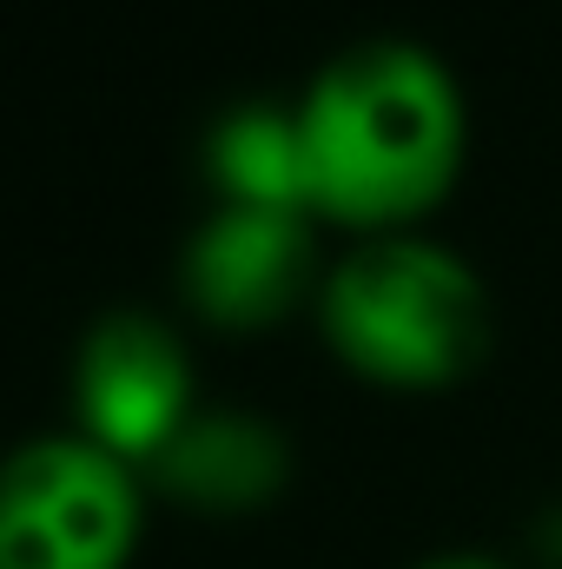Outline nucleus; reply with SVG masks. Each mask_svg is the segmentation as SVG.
Listing matches in <instances>:
<instances>
[{
  "mask_svg": "<svg viewBox=\"0 0 562 569\" xmlns=\"http://www.w3.org/2000/svg\"><path fill=\"white\" fill-rule=\"evenodd\" d=\"M291 107L311 219L358 239L418 232L450 199L470 152L463 87L418 40L344 47Z\"/></svg>",
  "mask_w": 562,
  "mask_h": 569,
  "instance_id": "f257e3e1",
  "label": "nucleus"
},
{
  "mask_svg": "<svg viewBox=\"0 0 562 569\" xmlns=\"http://www.w3.org/2000/svg\"><path fill=\"white\" fill-rule=\"evenodd\" d=\"M318 331L351 378L423 398L483 365L490 291L450 246L418 232L358 239V252L318 279Z\"/></svg>",
  "mask_w": 562,
  "mask_h": 569,
  "instance_id": "f03ea898",
  "label": "nucleus"
},
{
  "mask_svg": "<svg viewBox=\"0 0 562 569\" xmlns=\"http://www.w3.org/2000/svg\"><path fill=\"white\" fill-rule=\"evenodd\" d=\"M145 470L80 430L0 457V569H133L145 543Z\"/></svg>",
  "mask_w": 562,
  "mask_h": 569,
  "instance_id": "7ed1b4c3",
  "label": "nucleus"
},
{
  "mask_svg": "<svg viewBox=\"0 0 562 569\" xmlns=\"http://www.w3.org/2000/svg\"><path fill=\"white\" fill-rule=\"evenodd\" d=\"M199 411L185 338L152 311H107L73 351V430L145 470Z\"/></svg>",
  "mask_w": 562,
  "mask_h": 569,
  "instance_id": "20e7f679",
  "label": "nucleus"
},
{
  "mask_svg": "<svg viewBox=\"0 0 562 569\" xmlns=\"http://www.w3.org/2000/svg\"><path fill=\"white\" fill-rule=\"evenodd\" d=\"M311 232L318 219L279 206H212L185 239L179 291L199 325L212 331H272L284 325L311 284Z\"/></svg>",
  "mask_w": 562,
  "mask_h": 569,
  "instance_id": "39448f33",
  "label": "nucleus"
},
{
  "mask_svg": "<svg viewBox=\"0 0 562 569\" xmlns=\"http://www.w3.org/2000/svg\"><path fill=\"white\" fill-rule=\"evenodd\" d=\"M291 437L265 411L199 405L185 430L145 463V490L192 517H259L291 490Z\"/></svg>",
  "mask_w": 562,
  "mask_h": 569,
  "instance_id": "423d86ee",
  "label": "nucleus"
},
{
  "mask_svg": "<svg viewBox=\"0 0 562 569\" xmlns=\"http://www.w3.org/2000/svg\"><path fill=\"white\" fill-rule=\"evenodd\" d=\"M205 186L219 206H279L311 219L304 192V140H298V107H232L205 133Z\"/></svg>",
  "mask_w": 562,
  "mask_h": 569,
  "instance_id": "0eeeda50",
  "label": "nucleus"
},
{
  "mask_svg": "<svg viewBox=\"0 0 562 569\" xmlns=\"http://www.w3.org/2000/svg\"><path fill=\"white\" fill-rule=\"evenodd\" d=\"M530 569H562V503L530 523Z\"/></svg>",
  "mask_w": 562,
  "mask_h": 569,
  "instance_id": "6e6552de",
  "label": "nucleus"
},
{
  "mask_svg": "<svg viewBox=\"0 0 562 569\" xmlns=\"http://www.w3.org/2000/svg\"><path fill=\"white\" fill-rule=\"evenodd\" d=\"M411 569H516V563H503V557H490V550H430V557H418Z\"/></svg>",
  "mask_w": 562,
  "mask_h": 569,
  "instance_id": "1a4fd4ad",
  "label": "nucleus"
}]
</instances>
